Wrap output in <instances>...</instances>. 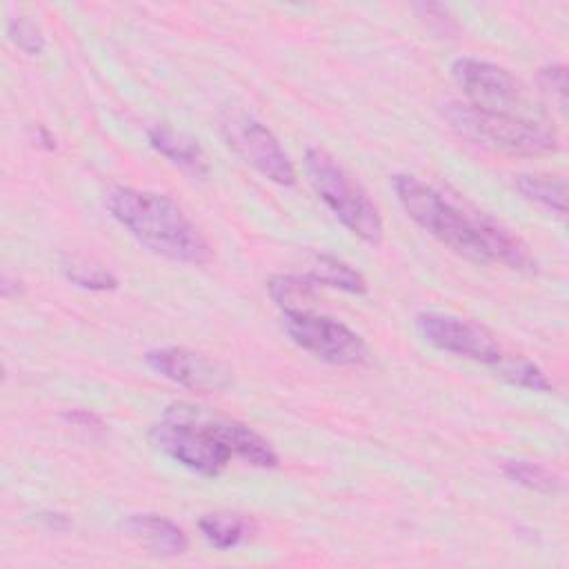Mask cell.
Masks as SVG:
<instances>
[{"label":"cell","instance_id":"5","mask_svg":"<svg viewBox=\"0 0 569 569\" xmlns=\"http://www.w3.org/2000/svg\"><path fill=\"white\" fill-rule=\"evenodd\" d=\"M451 127L465 138L516 156H540L558 149V136L549 118H511L478 111L451 102L447 109Z\"/></svg>","mask_w":569,"mask_h":569},{"label":"cell","instance_id":"2","mask_svg":"<svg viewBox=\"0 0 569 569\" xmlns=\"http://www.w3.org/2000/svg\"><path fill=\"white\" fill-rule=\"evenodd\" d=\"M104 207L151 253L182 264L211 260V247L169 196L118 184L104 193Z\"/></svg>","mask_w":569,"mask_h":569},{"label":"cell","instance_id":"8","mask_svg":"<svg viewBox=\"0 0 569 569\" xmlns=\"http://www.w3.org/2000/svg\"><path fill=\"white\" fill-rule=\"evenodd\" d=\"M418 336L438 351L453 353L496 367L505 358V349L498 338L482 325L440 311H422L413 318Z\"/></svg>","mask_w":569,"mask_h":569},{"label":"cell","instance_id":"19","mask_svg":"<svg viewBox=\"0 0 569 569\" xmlns=\"http://www.w3.org/2000/svg\"><path fill=\"white\" fill-rule=\"evenodd\" d=\"M502 473L511 482L527 487L531 491H538V493H556L562 487L560 478L551 469H547L538 462H531V460H507L502 465Z\"/></svg>","mask_w":569,"mask_h":569},{"label":"cell","instance_id":"25","mask_svg":"<svg viewBox=\"0 0 569 569\" xmlns=\"http://www.w3.org/2000/svg\"><path fill=\"white\" fill-rule=\"evenodd\" d=\"M36 133H38V138L42 140V144H44L47 149H53V147H56V140L47 133V129H44V127H38V131H36Z\"/></svg>","mask_w":569,"mask_h":569},{"label":"cell","instance_id":"16","mask_svg":"<svg viewBox=\"0 0 569 569\" xmlns=\"http://www.w3.org/2000/svg\"><path fill=\"white\" fill-rule=\"evenodd\" d=\"M316 284L302 273H276L267 280V291L282 313L287 311H311L316 300Z\"/></svg>","mask_w":569,"mask_h":569},{"label":"cell","instance_id":"15","mask_svg":"<svg viewBox=\"0 0 569 569\" xmlns=\"http://www.w3.org/2000/svg\"><path fill=\"white\" fill-rule=\"evenodd\" d=\"M305 276L316 284V287H331L345 293H367V282L365 278L345 260L329 256V253H313L309 269Z\"/></svg>","mask_w":569,"mask_h":569},{"label":"cell","instance_id":"17","mask_svg":"<svg viewBox=\"0 0 569 569\" xmlns=\"http://www.w3.org/2000/svg\"><path fill=\"white\" fill-rule=\"evenodd\" d=\"M516 189L529 200L540 204L542 209L565 216L567 213V182L562 178L549 176H518Z\"/></svg>","mask_w":569,"mask_h":569},{"label":"cell","instance_id":"22","mask_svg":"<svg viewBox=\"0 0 569 569\" xmlns=\"http://www.w3.org/2000/svg\"><path fill=\"white\" fill-rule=\"evenodd\" d=\"M538 84L542 93L558 104L560 111L567 107V69L562 64H547L538 71Z\"/></svg>","mask_w":569,"mask_h":569},{"label":"cell","instance_id":"12","mask_svg":"<svg viewBox=\"0 0 569 569\" xmlns=\"http://www.w3.org/2000/svg\"><path fill=\"white\" fill-rule=\"evenodd\" d=\"M209 420H211V427L218 433V438L229 447V451L233 456L242 458L251 467H260V469L278 467V453L251 427H247L244 422H240L236 418L216 413V411H209Z\"/></svg>","mask_w":569,"mask_h":569},{"label":"cell","instance_id":"10","mask_svg":"<svg viewBox=\"0 0 569 569\" xmlns=\"http://www.w3.org/2000/svg\"><path fill=\"white\" fill-rule=\"evenodd\" d=\"M144 362L153 373L191 391L209 393L222 391L231 385V371L224 365L184 347L149 349L144 353Z\"/></svg>","mask_w":569,"mask_h":569},{"label":"cell","instance_id":"1","mask_svg":"<svg viewBox=\"0 0 569 569\" xmlns=\"http://www.w3.org/2000/svg\"><path fill=\"white\" fill-rule=\"evenodd\" d=\"M391 187L398 202L416 224L467 260L478 264L498 260L518 271L536 269L529 247L491 216L460 207L431 184L409 173L393 176Z\"/></svg>","mask_w":569,"mask_h":569},{"label":"cell","instance_id":"4","mask_svg":"<svg viewBox=\"0 0 569 569\" xmlns=\"http://www.w3.org/2000/svg\"><path fill=\"white\" fill-rule=\"evenodd\" d=\"M305 173L331 213L360 240L380 244L385 227L378 207L349 171L325 149L307 147Z\"/></svg>","mask_w":569,"mask_h":569},{"label":"cell","instance_id":"20","mask_svg":"<svg viewBox=\"0 0 569 569\" xmlns=\"http://www.w3.org/2000/svg\"><path fill=\"white\" fill-rule=\"evenodd\" d=\"M493 369L498 371V376H502L511 385H518V387H525L531 391H540V393L553 391V382L545 376V371L538 365H533L520 356L505 353V358Z\"/></svg>","mask_w":569,"mask_h":569},{"label":"cell","instance_id":"24","mask_svg":"<svg viewBox=\"0 0 569 569\" xmlns=\"http://www.w3.org/2000/svg\"><path fill=\"white\" fill-rule=\"evenodd\" d=\"M38 516H40V520H42L49 529L60 531V529H67V527H69V518H67L64 513H60V511H42V513H38Z\"/></svg>","mask_w":569,"mask_h":569},{"label":"cell","instance_id":"23","mask_svg":"<svg viewBox=\"0 0 569 569\" xmlns=\"http://www.w3.org/2000/svg\"><path fill=\"white\" fill-rule=\"evenodd\" d=\"M62 418L73 425V427H80V429H102V422L96 413L87 411V409H69L62 413Z\"/></svg>","mask_w":569,"mask_h":569},{"label":"cell","instance_id":"21","mask_svg":"<svg viewBox=\"0 0 569 569\" xmlns=\"http://www.w3.org/2000/svg\"><path fill=\"white\" fill-rule=\"evenodd\" d=\"M7 36L18 49H22L29 56H38L44 47V38L40 29L24 16H16L7 20Z\"/></svg>","mask_w":569,"mask_h":569},{"label":"cell","instance_id":"18","mask_svg":"<svg viewBox=\"0 0 569 569\" xmlns=\"http://www.w3.org/2000/svg\"><path fill=\"white\" fill-rule=\"evenodd\" d=\"M60 269H62L64 278L80 289L111 291L118 287V278L111 271H107L104 267H100L91 260H84L80 256H62Z\"/></svg>","mask_w":569,"mask_h":569},{"label":"cell","instance_id":"13","mask_svg":"<svg viewBox=\"0 0 569 569\" xmlns=\"http://www.w3.org/2000/svg\"><path fill=\"white\" fill-rule=\"evenodd\" d=\"M147 140L160 156H164L176 167H180L193 176L209 173L207 156H204L202 147L198 144V140H193L191 136L176 131L167 124H153L147 129Z\"/></svg>","mask_w":569,"mask_h":569},{"label":"cell","instance_id":"11","mask_svg":"<svg viewBox=\"0 0 569 569\" xmlns=\"http://www.w3.org/2000/svg\"><path fill=\"white\" fill-rule=\"evenodd\" d=\"M118 529L156 556H180L189 547L184 529L158 513H131L118 522Z\"/></svg>","mask_w":569,"mask_h":569},{"label":"cell","instance_id":"7","mask_svg":"<svg viewBox=\"0 0 569 569\" xmlns=\"http://www.w3.org/2000/svg\"><path fill=\"white\" fill-rule=\"evenodd\" d=\"M282 327L293 345L329 365L353 367L367 360V345L360 333L331 316L313 309L287 311L282 313Z\"/></svg>","mask_w":569,"mask_h":569},{"label":"cell","instance_id":"6","mask_svg":"<svg viewBox=\"0 0 569 569\" xmlns=\"http://www.w3.org/2000/svg\"><path fill=\"white\" fill-rule=\"evenodd\" d=\"M451 76L462 89L467 104L478 111L511 118H547L505 67L462 56L453 60Z\"/></svg>","mask_w":569,"mask_h":569},{"label":"cell","instance_id":"3","mask_svg":"<svg viewBox=\"0 0 569 569\" xmlns=\"http://www.w3.org/2000/svg\"><path fill=\"white\" fill-rule=\"evenodd\" d=\"M149 440L171 460L204 478L222 473L233 456L213 431L209 409L189 402L169 405L151 427Z\"/></svg>","mask_w":569,"mask_h":569},{"label":"cell","instance_id":"9","mask_svg":"<svg viewBox=\"0 0 569 569\" xmlns=\"http://www.w3.org/2000/svg\"><path fill=\"white\" fill-rule=\"evenodd\" d=\"M227 144L260 176L280 187H293L298 173L278 138L249 113H229L222 118Z\"/></svg>","mask_w":569,"mask_h":569},{"label":"cell","instance_id":"14","mask_svg":"<svg viewBox=\"0 0 569 569\" xmlns=\"http://www.w3.org/2000/svg\"><path fill=\"white\" fill-rule=\"evenodd\" d=\"M198 529L213 549L227 551L247 542L256 533V522L244 513L216 511V513L202 516L198 520Z\"/></svg>","mask_w":569,"mask_h":569}]
</instances>
